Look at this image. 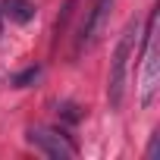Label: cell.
<instances>
[{"label":"cell","instance_id":"1","mask_svg":"<svg viewBox=\"0 0 160 160\" xmlns=\"http://www.w3.org/2000/svg\"><path fill=\"white\" fill-rule=\"evenodd\" d=\"M138 35H141V25H138V19H132V22L126 25V32H122L116 50H113V60H110L107 101H110L113 110L122 104V94H126V72H129V60H132V53H135V41H138Z\"/></svg>","mask_w":160,"mask_h":160},{"label":"cell","instance_id":"4","mask_svg":"<svg viewBox=\"0 0 160 160\" xmlns=\"http://www.w3.org/2000/svg\"><path fill=\"white\" fill-rule=\"evenodd\" d=\"M113 3H116V0H98V3L91 7V13H88L82 32H78V38H75V50H72L75 57H82V50H91V47L98 44V38H101L104 28H107V19H110Z\"/></svg>","mask_w":160,"mask_h":160},{"label":"cell","instance_id":"2","mask_svg":"<svg viewBox=\"0 0 160 160\" xmlns=\"http://www.w3.org/2000/svg\"><path fill=\"white\" fill-rule=\"evenodd\" d=\"M141 107H151L157 98V82H160V57H157V13H151L148 28H144V50H141Z\"/></svg>","mask_w":160,"mask_h":160},{"label":"cell","instance_id":"5","mask_svg":"<svg viewBox=\"0 0 160 160\" xmlns=\"http://www.w3.org/2000/svg\"><path fill=\"white\" fill-rule=\"evenodd\" d=\"M0 13H3L7 19H13V22H19V25H25V22L35 19L38 7L32 3V0H0Z\"/></svg>","mask_w":160,"mask_h":160},{"label":"cell","instance_id":"7","mask_svg":"<svg viewBox=\"0 0 160 160\" xmlns=\"http://www.w3.org/2000/svg\"><path fill=\"white\" fill-rule=\"evenodd\" d=\"M157 154H160V132L151 135V144H148V154H144V157H148V160H157Z\"/></svg>","mask_w":160,"mask_h":160},{"label":"cell","instance_id":"3","mask_svg":"<svg viewBox=\"0 0 160 160\" xmlns=\"http://www.w3.org/2000/svg\"><path fill=\"white\" fill-rule=\"evenodd\" d=\"M28 144H35L44 157H50V160H69V157H75V144L69 141V135H63L60 129H47V126H35V129H28Z\"/></svg>","mask_w":160,"mask_h":160},{"label":"cell","instance_id":"6","mask_svg":"<svg viewBox=\"0 0 160 160\" xmlns=\"http://www.w3.org/2000/svg\"><path fill=\"white\" fill-rule=\"evenodd\" d=\"M38 75H41V69L32 66V69H25V72H19V75L13 78V85H16V88H28L32 82H38Z\"/></svg>","mask_w":160,"mask_h":160}]
</instances>
